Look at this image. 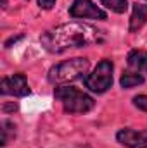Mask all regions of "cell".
Wrapping results in <instances>:
<instances>
[{"label": "cell", "mask_w": 147, "mask_h": 148, "mask_svg": "<svg viewBox=\"0 0 147 148\" xmlns=\"http://www.w3.org/2000/svg\"><path fill=\"white\" fill-rule=\"evenodd\" d=\"M99 41H102L101 31L81 23L61 24L42 36V43L45 45V48L54 53H61L69 48H81Z\"/></svg>", "instance_id": "6da1fadb"}, {"label": "cell", "mask_w": 147, "mask_h": 148, "mask_svg": "<svg viewBox=\"0 0 147 148\" xmlns=\"http://www.w3.org/2000/svg\"><path fill=\"white\" fill-rule=\"evenodd\" d=\"M55 98L61 100L64 110L69 114H87L95 105L92 97H88L87 93L80 91L74 86H66V84L55 88Z\"/></svg>", "instance_id": "7a4b0ae2"}, {"label": "cell", "mask_w": 147, "mask_h": 148, "mask_svg": "<svg viewBox=\"0 0 147 148\" xmlns=\"http://www.w3.org/2000/svg\"><path fill=\"white\" fill-rule=\"evenodd\" d=\"M88 71V60L87 59H71V60H64L57 66H54L49 71V81L54 84H66L76 81L80 77H83V74Z\"/></svg>", "instance_id": "3957f363"}, {"label": "cell", "mask_w": 147, "mask_h": 148, "mask_svg": "<svg viewBox=\"0 0 147 148\" xmlns=\"http://www.w3.org/2000/svg\"><path fill=\"white\" fill-rule=\"evenodd\" d=\"M112 84V62L104 59L97 64L94 73L85 77V86L94 93H104Z\"/></svg>", "instance_id": "277c9868"}, {"label": "cell", "mask_w": 147, "mask_h": 148, "mask_svg": "<svg viewBox=\"0 0 147 148\" xmlns=\"http://www.w3.org/2000/svg\"><path fill=\"white\" fill-rule=\"evenodd\" d=\"M69 16L74 19H97L104 21L107 19V14L101 10L92 0H74L69 7Z\"/></svg>", "instance_id": "5b68a950"}, {"label": "cell", "mask_w": 147, "mask_h": 148, "mask_svg": "<svg viewBox=\"0 0 147 148\" xmlns=\"http://www.w3.org/2000/svg\"><path fill=\"white\" fill-rule=\"evenodd\" d=\"M0 91H2V95L26 97V95H30V86H28V81H26L24 74H14V76H9V77L2 79Z\"/></svg>", "instance_id": "8992f818"}, {"label": "cell", "mask_w": 147, "mask_h": 148, "mask_svg": "<svg viewBox=\"0 0 147 148\" xmlns=\"http://www.w3.org/2000/svg\"><path fill=\"white\" fill-rule=\"evenodd\" d=\"M116 140L126 148H147V129H119Z\"/></svg>", "instance_id": "52a82bcc"}, {"label": "cell", "mask_w": 147, "mask_h": 148, "mask_svg": "<svg viewBox=\"0 0 147 148\" xmlns=\"http://www.w3.org/2000/svg\"><path fill=\"white\" fill-rule=\"evenodd\" d=\"M146 23H147V5H144V3H135L133 5V12H132V17H130V33L139 31Z\"/></svg>", "instance_id": "ba28073f"}, {"label": "cell", "mask_w": 147, "mask_h": 148, "mask_svg": "<svg viewBox=\"0 0 147 148\" xmlns=\"http://www.w3.org/2000/svg\"><path fill=\"white\" fill-rule=\"evenodd\" d=\"M128 66L137 69V71L147 73V52H144V50L130 52L128 53Z\"/></svg>", "instance_id": "9c48e42d"}, {"label": "cell", "mask_w": 147, "mask_h": 148, "mask_svg": "<svg viewBox=\"0 0 147 148\" xmlns=\"http://www.w3.org/2000/svg\"><path fill=\"white\" fill-rule=\"evenodd\" d=\"M144 76L140 74H133V73H125L119 79V84L123 88H133V86H139V84H144Z\"/></svg>", "instance_id": "30bf717a"}, {"label": "cell", "mask_w": 147, "mask_h": 148, "mask_svg": "<svg viewBox=\"0 0 147 148\" xmlns=\"http://www.w3.org/2000/svg\"><path fill=\"white\" fill-rule=\"evenodd\" d=\"M101 3L104 7H107L109 10L116 12V14H123L128 9V2L126 0H101Z\"/></svg>", "instance_id": "8fae6325"}, {"label": "cell", "mask_w": 147, "mask_h": 148, "mask_svg": "<svg viewBox=\"0 0 147 148\" xmlns=\"http://www.w3.org/2000/svg\"><path fill=\"white\" fill-rule=\"evenodd\" d=\"M16 126L12 124V122H9V121H3L2 122V147H5L7 143H9V140H10V136L14 138V134H16Z\"/></svg>", "instance_id": "7c38bea8"}, {"label": "cell", "mask_w": 147, "mask_h": 148, "mask_svg": "<svg viewBox=\"0 0 147 148\" xmlns=\"http://www.w3.org/2000/svg\"><path fill=\"white\" fill-rule=\"evenodd\" d=\"M133 105H135L137 109H140V110L147 112V95H139V97H135V98H133Z\"/></svg>", "instance_id": "4fadbf2b"}, {"label": "cell", "mask_w": 147, "mask_h": 148, "mask_svg": "<svg viewBox=\"0 0 147 148\" xmlns=\"http://www.w3.org/2000/svg\"><path fill=\"white\" fill-rule=\"evenodd\" d=\"M38 5L42 7V9H52L54 5H55V0H38Z\"/></svg>", "instance_id": "5bb4252c"}]
</instances>
